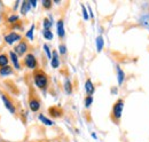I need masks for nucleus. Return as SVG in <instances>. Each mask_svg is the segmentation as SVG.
I'll return each instance as SVG.
<instances>
[{"mask_svg": "<svg viewBox=\"0 0 149 142\" xmlns=\"http://www.w3.org/2000/svg\"><path fill=\"white\" fill-rule=\"evenodd\" d=\"M33 81L39 89H46L48 85V77L42 70H36L33 72Z\"/></svg>", "mask_w": 149, "mask_h": 142, "instance_id": "f257e3e1", "label": "nucleus"}, {"mask_svg": "<svg viewBox=\"0 0 149 142\" xmlns=\"http://www.w3.org/2000/svg\"><path fill=\"white\" fill-rule=\"evenodd\" d=\"M123 109H124V101L122 99H119L112 106L111 111V118L116 124H119V120L122 118V113H123Z\"/></svg>", "mask_w": 149, "mask_h": 142, "instance_id": "f03ea898", "label": "nucleus"}, {"mask_svg": "<svg viewBox=\"0 0 149 142\" xmlns=\"http://www.w3.org/2000/svg\"><path fill=\"white\" fill-rule=\"evenodd\" d=\"M24 64L29 69H36V67H37V60H36L35 55L31 53L26 54L25 57H24Z\"/></svg>", "mask_w": 149, "mask_h": 142, "instance_id": "7ed1b4c3", "label": "nucleus"}, {"mask_svg": "<svg viewBox=\"0 0 149 142\" xmlns=\"http://www.w3.org/2000/svg\"><path fill=\"white\" fill-rule=\"evenodd\" d=\"M28 42L25 41V40H21L19 42V45H16L15 46V48H14V52L17 54V56H21V55H24V54L28 52Z\"/></svg>", "mask_w": 149, "mask_h": 142, "instance_id": "20e7f679", "label": "nucleus"}, {"mask_svg": "<svg viewBox=\"0 0 149 142\" xmlns=\"http://www.w3.org/2000/svg\"><path fill=\"white\" fill-rule=\"evenodd\" d=\"M21 39H22V36H19V33H16V32H10V33L5 36V41H6L8 45H13V44L16 42V41H21Z\"/></svg>", "mask_w": 149, "mask_h": 142, "instance_id": "39448f33", "label": "nucleus"}, {"mask_svg": "<svg viewBox=\"0 0 149 142\" xmlns=\"http://www.w3.org/2000/svg\"><path fill=\"white\" fill-rule=\"evenodd\" d=\"M1 99H2V102H3V106H6V109L10 112V113H15L16 112V110H15V106L13 104V102L10 101V99L7 96V95H5V94H2V96H1Z\"/></svg>", "mask_w": 149, "mask_h": 142, "instance_id": "423d86ee", "label": "nucleus"}, {"mask_svg": "<svg viewBox=\"0 0 149 142\" xmlns=\"http://www.w3.org/2000/svg\"><path fill=\"white\" fill-rule=\"evenodd\" d=\"M48 112H49V115H51V117H53V118H58V117H61L62 116V109L60 108V106H51L49 109H48Z\"/></svg>", "mask_w": 149, "mask_h": 142, "instance_id": "0eeeda50", "label": "nucleus"}, {"mask_svg": "<svg viewBox=\"0 0 149 142\" xmlns=\"http://www.w3.org/2000/svg\"><path fill=\"white\" fill-rule=\"evenodd\" d=\"M85 90H86V94L88 95V96H92L94 93V90H95V87H94L93 83L91 81V79H87L86 80V83H85Z\"/></svg>", "mask_w": 149, "mask_h": 142, "instance_id": "6e6552de", "label": "nucleus"}, {"mask_svg": "<svg viewBox=\"0 0 149 142\" xmlns=\"http://www.w3.org/2000/svg\"><path fill=\"white\" fill-rule=\"evenodd\" d=\"M29 106H30L31 111L36 112V111H38V110L40 109V102L38 101V99H30V101H29Z\"/></svg>", "mask_w": 149, "mask_h": 142, "instance_id": "1a4fd4ad", "label": "nucleus"}, {"mask_svg": "<svg viewBox=\"0 0 149 142\" xmlns=\"http://www.w3.org/2000/svg\"><path fill=\"white\" fill-rule=\"evenodd\" d=\"M51 65H52V68H58V65H60V60H58V54L56 51H53V54H52V60H51Z\"/></svg>", "mask_w": 149, "mask_h": 142, "instance_id": "9d476101", "label": "nucleus"}, {"mask_svg": "<svg viewBox=\"0 0 149 142\" xmlns=\"http://www.w3.org/2000/svg\"><path fill=\"white\" fill-rule=\"evenodd\" d=\"M57 35L60 38H63L64 35H65V31H64V24H63V19H58L57 21Z\"/></svg>", "mask_w": 149, "mask_h": 142, "instance_id": "9b49d317", "label": "nucleus"}, {"mask_svg": "<svg viewBox=\"0 0 149 142\" xmlns=\"http://www.w3.org/2000/svg\"><path fill=\"white\" fill-rule=\"evenodd\" d=\"M10 55V60H12V62H13V64H14V67H15V69H17L19 70L21 69V65H19V56H17V54L15 53V52H10L9 53Z\"/></svg>", "mask_w": 149, "mask_h": 142, "instance_id": "f8f14e48", "label": "nucleus"}, {"mask_svg": "<svg viewBox=\"0 0 149 142\" xmlns=\"http://www.w3.org/2000/svg\"><path fill=\"white\" fill-rule=\"evenodd\" d=\"M30 8H31L30 1H23L22 2V6H21V13H22V15H25L30 10Z\"/></svg>", "mask_w": 149, "mask_h": 142, "instance_id": "ddd939ff", "label": "nucleus"}, {"mask_svg": "<svg viewBox=\"0 0 149 142\" xmlns=\"http://www.w3.org/2000/svg\"><path fill=\"white\" fill-rule=\"evenodd\" d=\"M116 69H117V79H118V84L122 85L123 81H124V79H125V73H124V71L120 69V67H118V65H117Z\"/></svg>", "mask_w": 149, "mask_h": 142, "instance_id": "4468645a", "label": "nucleus"}, {"mask_svg": "<svg viewBox=\"0 0 149 142\" xmlns=\"http://www.w3.org/2000/svg\"><path fill=\"white\" fill-rule=\"evenodd\" d=\"M38 118H39V120L42 123V124L47 125V126H52V125L54 124L53 123V120H51L49 118H47L46 116H44V115H39L38 116Z\"/></svg>", "mask_w": 149, "mask_h": 142, "instance_id": "2eb2a0df", "label": "nucleus"}, {"mask_svg": "<svg viewBox=\"0 0 149 142\" xmlns=\"http://www.w3.org/2000/svg\"><path fill=\"white\" fill-rule=\"evenodd\" d=\"M12 72H13V68L9 67V65L0 68V76H9Z\"/></svg>", "mask_w": 149, "mask_h": 142, "instance_id": "dca6fc26", "label": "nucleus"}, {"mask_svg": "<svg viewBox=\"0 0 149 142\" xmlns=\"http://www.w3.org/2000/svg\"><path fill=\"white\" fill-rule=\"evenodd\" d=\"M103 45H104V40H103V38L101 36H99L96 38V49H97V52H101L102 51Z\"/></svg>", "mask_w": 149, "mask_h": 142, "instance_id": "f3484780", "label": "nucleus"}, {"mask_svg": "<svg viewBox=\"0 0 149 142\" xmlns=\"http://www.w3.org/2000/svg\"><path fill=\"white\" fill-rule=\"evenodd\" d=\"M7 65H8V57H7V55L1 54L0 55V68L7 67Z\"/></svg>", "mask_w": 149, "mask_h": 142, "instance_id": "a211bd4d", "label": "nucleus"}, {"mask_svg": "<svg viewBox=\"0 0 149 142\" xmlns=\"http://www.w3.org/2000/svg\"><path fill=\"white\" fill-rule=\"evenodd\" d=\"M64 90L67 94H71V92H72V85L69 79H65V81H64Z\"/></svg>", "mask_w": 149, "mask_h": 142, "instance_id": "6ab92c4d", "label": "nucleus"}, {"mask_svg": "<svg viewBox=\"0 0 149 142\" xmlns=\"http://www.w3.org/2000/svg\"><path fill=\"white\" fill-rule=\"evenodd\" d=\"M141 24L149 30V14L148 15H143V16L141 17Z\"/></svg>", "mask_w": 149, "mask_h": 142, "instance_id": "aec40b11", "label": "nucleus"}, {"mask_svg": "<svg viewBox=\"0 0 149 142\" xmlns=\"http://www.w3.org/2000/svg\"><path fill=\"white\" fill-rule=\"evenodd\" d=\"M52 26V21L49 18H44V30H51Z\"/></svg>", "mask_w": 149, "mask_h": 142, "instance_id": "412c9836", "label": "nucleus"}, {"mask_svg": "<svg viewBox=\"0 0 149 142\" xmlns=\"http://www.w3.org/2000/svg\"><path fill=\"white\" fill-rule=\"evenodd\" d=\"M42 33H44L45 39H47V40H52V39H53V33H52L51 30H44Z\"/></svg>", "mask_w": 149, "mask_h": 142, "instance_id": "4be33fe9", "label": "nucleus"}, {"mask_svg": "<svg viewBox=\"0 0 149 142\" xmlns=\"http://www.w3.org/2000/svg\"><path fill=\"white\" fill-rule=\"evenodd\" d=\"M33 31H35V25H32L31 28H30V30L26 32V38L28 39H30V40H33Z\"/></svg>", "mask_w": 149, "mask_h": 142, "instance_id": "5701e85b", "label": "nucleus"}, {"mask_svg": "<svg viewBox=\"0 0 149 142\" xmlns=\"http://www.w3.org/2000/svg\"><path fill=\"white\" fill-rule=\"evenodd\" d=\"M92 102H93V97L87 95L86 99H85V106H86V108H90V106L92 104Z\"/></svg>", "mask_w": 149, "mask_h": 142, "instance_id": "b1692460", "label": "nucleus"}, {"mask_svg": "<svg viewBox=\"0 0 149 142\" xmlns=\"http://www.w3.org/2000/svg\"><path fill=\"white\" fill-rule=\"evenodd\" d=\"M41 3H42V6H44L46 9H49V8L52 7V1H51V0H44Z\"/></svg>", "mask_w": 149, "mask_h": 142, "instance_id": "393cba45", "label": "nucleus"}, {"mask_svg": "<svg viewBox=\"0 0 149 142\" xmlns=\"http://www.w3.org/2000/svg\"><path fill=\"white\" fill-rule=\"evenodd\" d=\"M44 51L46 52V55H47V57L52 60V54H53V53L51 52V49L48 48V46H47V45H44Z\"/></svg>", "mask_w": 149, "mask_h": 142, "instance_id": "a878e982", "label": "nucleus"}, {"mask_svg": "<svg viewBox=\"0 0 149 142\" xmlns=\"http://www.w3.org/2000/svg\"><path fill=\"white\" fill-rule=\"evenodd\" d=\"M81 10H83V16H84V19H86V21H87V19H88V14H87V10H86V7H85V6H84V5H83V6H81Z\"/></svg>", "mask_w": 149, "mask_h": 142, "instance_id": "bb28decb", "label": "nucleus"}, {"mask_svg": "<svg viewBox=\"0 0 149 142\" xmlns=\"http://www.w3.org/2000/svg\"><path fill=\"white\" fill-rule=\"evenodd\" d=\"M8 21H9L10 23H15V22L19 21V16H16V15H12L10 17L8 18Z\"/></svg>", "mask_w": 149, "mask_h": 142, "instance_id": "cd10ccee", "label": "nucleus"}, {"mask_svg": "<svg viewBox=\"0 0 149 142\" xmlns=\"http://www.w3.org/2000/svg\"><path fill=\"white\" fill-rule=\"evenodd\" d=\"M58 51H60V54H65V52H67V48H65V46H64V45H60Z\"/></svg>", "mask_w": 149, "mask_h": 142, "instance_id": "c85d7f7f", "label": "nucleus"}, {"mask_svg": "<svg viewBox=\"0 0 149 142\" xmlns=\"http://www.w3.org/2000/svg\"><path fill=\"white\" fill-rule=\"evenodd\" d=\"M30 3H31L32 7H36L37 6V1H30Z\"/></svg>", "mask_w": 149, "mask_h": 142, "instance_id": "c756f323", "label": "nucleus"}, {"mask_svg": "<svg viewBox=\"0 0 149 142\" xmlns=\"http://www.w3.org/2000/svg\"><path fill=\"white\" fill-rule=\"evenodd\" d=\"M40 142H42V141H40Z\"/></svg>", "mask_w": 149, "mask_h": 142, "instance_id": "7c9ffc66", "label": "nucleus"}]
</instances>
